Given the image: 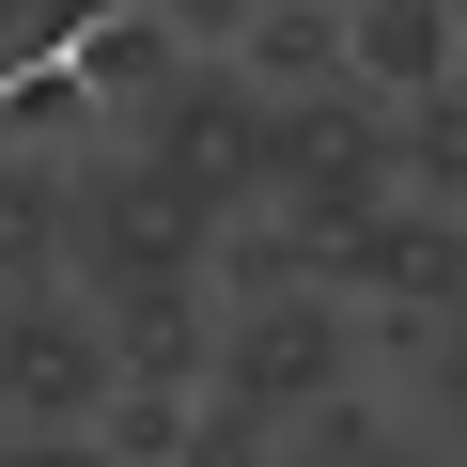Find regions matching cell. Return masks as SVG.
<instances>
[{
    "label": "cell",
    "mask_w": 467,
    "mask_h": 467,
    "mask_svg": "<svg viewBox=\"0 0 467 467\" xmlns=\"http://www.w3.org/2000/svg\"><path fill=\"white\" fill-rule=\"evenodd\" d=\"M109 389H125V343H109L94 281H16L0 296V420H16L32 451H94Z\"/></svg>",
    "instance_id": "1"
},
{
    "label": "cell",
    "mask_w": 467,
    "mask_h": 467,
    "mask_svg": "<svg viewBox=\"0 0 467 467\" xmlns=\"http://www.w3.org/2000/svg\"><path fill=\"white\" fill-rule=\"evenodd\" d=\"M125 140H140V156H171V171H187L218 218L281 187V94L234 63V47H187V63L140 94V125H125Z\"/></svg>",
    "instance_id": "2"
},
{
    "label": "cell",
    "mask_w": 467,
    "mask_h": 467,
    "mask_svg": "<svg viewBox=\"0 0 467 467\" xmlns=\"http://www.w3.org/2000/svg\"><path fill=\"white\" fill-rule=\"evenodd\" d=\"M405 187V109L374 94V78H327V94H281V218L296 234H327V250H343V234L374 218Z\"/></svg>",
    "instance_id": "3"
},
{
    "label": "cell",
    "mask_w": 467,
    "mask_h": 467,
    "mask_svg": "<svg viewBox=\"0 0 467 467\" xmlns=\"http://www.w3.org/2000/svg\"><path fill=\"white\" fill-rule=\"evenodd\" d=\"M78 281L125 296V281H218V202L171 171V156H94L78 171Z\"/></svg>",
    "instance_id": "4"
},
{
    "label": "cell",
    "mask_w": 467,
    "mask_h": 467,
    "mask_svg": "<svg viewBox=\"0 0 467 467\" xmlns=\"http://www.w3.org/2000/svg\"><path fill=\"white\" fill-rule=\"evenodd\" d=\"M218 374L250 389V405H312L358 374V327H343V281L312 296H218Z\"/></svg>",
    "instance_id": "5"
},
{
    "label": "cell",
    "mask_w": 467,
    "mask_h": 467,
    "mask_svg": "<svg viewBox=\"0 0 467 467\" xmlns=\"http://www.w3.org/2000/svg\"><path fill=\"white\" fill-rule=\"evenodd\" d=\"M358 296H389V312H467V202H420V187H389L343 250H327Z\"/></svg>",
    "instance_id": "6"
},
{
    "label": "cell",
    "mask_w": 467,
    "mask_h": 467,
    "mask_svg": "<svg viewBox=\"0 0 467 467\" xmlns=\"http://www.w3.org/2000/svg\"><path fill=\"white\" fill-rule=\"evenodd\" d=\"M109 343L140 389H202L218 374V281H125L109 296Z\"/></svg>",
    "instance_id": "7"
},
{
    "label": "cell",
    "mask_w": 467,
    "mask_h": 467,
    "mask_svg": "<svg viewBox=\"0 0 467 467\" xmlns=\"http://www.w3.org/2000/svg\"><path fill=\"white\" fill-rule=\"evenodd\" d=\"M16 281H78V171H47L32 140H0V296Z\"/></svg>",
    "instance_id": "8"
},
{
    "label": "cell",
    "mask_w": 467,
    "mask_h": 467,
    "mask_svg": "<svg viewBox=\"0 0 467 467\" xmlns=\"http://www.w3.org/2000/svg\"><path fill=\"white\" fill-rule=\"evenodd\" d=\"M343 78H374L389 109H405V94H436V78H467V63H451V0H358Z\"/></svg>",
    "instance_id": "9"
},
{
    "label": "cell",
    "mask_w": 467,
    "mask_h": 467,
    "mask_svg": "<svg viewBox=\"0 0 467 467\" xmlns=\"http://www.w3.org/2000/svg\"><path fill=\"white\" fill-rule=\"evenodd\" d=\"M343 32H358V0H265V16L234 32V63H250L265 94H327L343 78Z\"/></svg>",
    "instance_id": "10"
},
{
    "label": "cell",
    "mask_w": 467,
    "mask_h": 467,
    "mask_svg": "<svg viewBox=\"0 0 467 467\" xmlns=\"http://www.w3.org/2000/svg\"><path fill=\"white\" fill-rule=\"evenodd\" d=\"M312 281H343L327 234H296L281 202H234L218 218V296H312Z\"/></svg>",
    "instance_id": "11"
},
{
    "label": "cell",
    "mask_w": 467,
    "mask_h": 467,
    "mask_svg": "<svg viewBox=\"0 0 467 467\" xmlns=\"http://www.w3.org/2000/svg\"><path fill=\"white\" fill-rule=\"evenodd\" d=\"M63 63H78L94 94H125V109H140V94H156V78L187 63V32H171V0H109V16H94V32L63 47Z\"/></svg>",
    "instance_id": "12"
},
{
    "label": "cell",
    "mask_w": 467,
    "mask_h": 467,
    "mask_svg": "<svg viewBox=\"0 0 467 467\" xmlns=\"http://www.w3.org/2000/svg\"><path fill=\"white\" fill-rule=\"evenodd\" d=\"M281 451H296V467H358V451H389V420H374V405H358V374H343V389L281 405Z\"/></svg>",
    "instance_id": "13"
},
{
    "label": "cell",
    "mask_w": 467,
    "mask_h": 467,
    "mask_svg": "<svg viewBox=\"0 0 467 467\" xmlns=\"http://www.w3.org/2000/svg\"><path fill=\"white\" fill-rule=\"evenodd\" d=\"M420 405H436V436H467V312H436V358H420Z\"/></svg>",
    "instance_id": "14"
},
{
    "label": "cell",
    "mask_w": 467,
    "mask_h": 467,
    "mask_svg": "<svg viewBox=\"0 0 467 467\" xmlns=\"http://www.w3.org/2000/svg\"><path fill=\"white\" fill-rule=\"evenodd\" d=\"M250 16H265V0H171V32H187V47H234Z\"/></svg>",
    "instance_id": "15"
},
{
    "label": "cell",
    "mask_w": 467,
    "mask_h": 467,
    "mask_svg": "<svg viewBox=\"0 0 467 467\" xmlns=\"http://www.w3.org/2000/svg\"><path fill=\"white\" fill-rule=\"evenodd\" d=\"M16 63H47V32H32V0H0V78Z\"/></svg>",
    "instance_id": "16"
},
{
    "label": "cell",
    "mask_w": 467,
    "mask_h": 467,
    "mask_svg": "<svg viewBox=\"0 0 467 467\" xmlns=\"http://www.w3.org/2000/svg\"><path fill=\"white\" fill-rule=\"evenodd\" d=\"M451 63H467V0H451Z\"/></svg>",
    "instance_id": "17"
}]
</instances>
